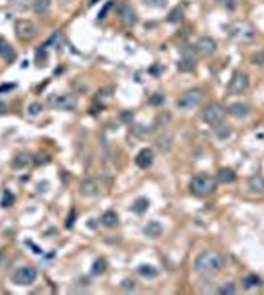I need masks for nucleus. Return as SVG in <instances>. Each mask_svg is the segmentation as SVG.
Returning <instances> with one entry per match:
<instances>
[{"label":"nucleus","mask_w":264,"mask_h":295,"mask_svg":"<svg viewBox=\"0 0 264 295\" xmlns=\"http://www.w3.org/2000/svg\"><path fill=\"white\" fill-rule=\"evenodd\" d=\"M14 32H16V37L20 41H32V39H36V35H38V26L34 24L32 20L22 18V20H16Z\"/></svg>","instance_id":"39448f33"},{"label":"nucleus","mask_w":264,"mask_h":295,"mask_svg":"<svg viewBox=\"0 0 264 295\" xmlns=\"http://www.w3.org/2000/svg\"><path fill=\"white\" fill-rule=\"evenodd\" d=\"M144 234L150 236V238H160L162 236V225L158 221H150L146 227H144Z\"/></svg>","instance_id":"a211bd4d"},{"label":"nucleus","mask_w":264,"mask_h":295,"mask_svg":"<svg viewBox=\"0 0 264 295\" xmlns=\"http://www.w3.org/2000/svg\"><path fill=\"white\" fill-rule=\"evenodd\" d=\"M178 20H182V10H180V8H176V10L170 14V22H178Z\"/></svg>","instance_id":"f704fd0d"},{"label":"nucleus","mask_w":264,"mask_h":295,"mask_svg":"<svg viewBox=\"0 0 264 295\" xmlns=\"http://www.w3.org/2000/svg\"><path fill=\"white\" fill-rule=\"evenodd\" d=\"M156 146H158V150H162V152H170V148H172V136H170V134L160 136V138L156 140Z\"/></svg>","instance_id":"b1692460"},{"label":"nucleus","mask_w":264,"mask_h":295,"mask_svg":"<svg viewBox=\"0 0 264 295\" xmlns=\"http://www.w3.org/2000/svg\"><path fill=\"white\" fill-rule=\"evenodd\" d=\"M136 165L140 167V169H148L150 165L154 164V152L150 150V148H144V150H140L138 152V156H136Z\"/></svg>","instance_id":"ddd939ff"},{"label":"nucleus","mask_w":264,"mask_h":295,"mask_svg":"<svg viewBox=\"0 0 264 295\" xmlns=\"http://www.w3.org/2000/svg\"><path fill=\"white\" fill-rule=\"evenodd\" d=\"M48 104L52 108H58V110H75L77 98L73 95H54V97H50Z\"/></svg>","instance_id":"6e6552de"},{"label":"nucleus","mask_w":264,"mask_h":295,"mask_svg":"<svg viewBox=\"0 0 264 295\" xmlns=\"http://www.w3.org/2000/svg\"><path fill=\"white\" fill-rule=\"evenodd\" d=\"M4 110H6V104H4V102H0V112H4Z\"/></svg>","instance_id":"4c0bfd02"},{"label":"nucleus","mask_w":264,"mask_h":295,"mask_svg":"<svg viewBox=\"0 0 264 295\" xmlns=\"http://www.w3.org/2000/svg\"><path fill=\"white\" fill-rule=\"evenodd\" d=\"M138 274H140L142 278H156V276H158V270H156L154 266L142 264V266H138Z\"/></svg>","instance_id":"5701e85b"},{"label":"nucleus","mask_w":264,"mask_h":295,"mask_svg":"<svg viewBox=\"0 0 264 295\" xmlns=\"http://www.w3.org/2000/svg\"><path fill=\"white\" fill-rule=\"evenodd\" d=\"M100 225L106 227V229H114V227L118 225V215H116L114 211H106V213H102V217H100Z\"/></svg>","instance_id":"f3484780"},{"label":"nucleus","mask_w":264,"mask_h":295,"mask_svg":"<svg viewBox=\"0 0 264 295\" xmlns=\"http://www.w3.org/2000/svg\"><path fill=\"white\" fill-rule=\"evenodd\" d=\"M148 6H154V8H162L166 6V0H144Z\"/></svg>","instance_id":"72a5a7b5"},{"label":"nucleus","mask_w":264,"mask_h":295,"mask_svg":"<svg viewBox=\"0 0 264 295\" xmlns=\"http://www.w3.org/2000/svg\"><path fill=\"white\" fill-rule=\"evenodd\" d=\"M108 93H112V89H110V87H108V89H102V91H99V98L100 97H102V98H108V97H110Z\"/></svg>","instance_id":"c9c22d12"},{"label":"nucleus","mask_w":264,"mask_h":295,"mask_svg":"<svg viewBox=\"0 0 264 295\" xmlns=\"http://www.w3.org/2000/svg\"><path fill=\"white\" fill-rule=\"evenodd\" d=\"M12 6L18 10V12H26V10H32V4L30 0H12Z\"/></svg>","instance_id":"bb28decb"},{"label":"nucleus","mask_w":264,"mask_h":295,"mask_svg":"<svg viewBox=\"0 0 264 295\" xmlns=\"http://www.w3.org/2000/svg\"><path fill=\"white\" fill-rule=\"evenodd\" d=\"M36 278H38L36 268H32V266H22V268H18L12 274V284L26 288V286H32L34 282H36Z\"/></svg>","instance_id":"423d86ee"},{"label":"nucleus","mask_w":264,"mask_h":295,"mask_svg":"<svg viewBox=\"0 0 264 295\" xmlns=\"http://www.w3.org/2000/svg\"><path fill=\"white\" fill-rule=\"evenodd\" d=\"M32 162V158H30V154H26V152H22V154H16V158L12 160V167H16V169H22V167H28Z\"/></svg>","instance_id":"6ab92c4d"},{"label":"nucleus","mask_w":264,"mask_h":295,"mask_svg":"<svg viewBox=\"0 0 264 295\" xmlns=\"http://www.w3.org/2000/svg\"><path fill=\"white\" fill-rule=\"evenodd\" d=\"M225 114H227V108H225L223 104H219V102H211V104H207V106L201 110V118H203V122H207L209 126L221 124L223 118H225Z\"/></svg>","instance_id":"7ed1b4c3"},{"label":"nucleus","mask_w":264,"mask_h":295,"mask_svg":"<svg viewBox=\"0 0 264 295\" xmlns=\"http://www.w3.org/2000/svg\"><path fill=\"white\" fill-rule=\"evenodd\" d=\"M122 20H124V24L130 28L134 26L136 22H138V18H136V12L132 10L130 6H122Z\"/></svg>","instance_id":"412c9836"},{"label":"nucleus","mask_w":264,"mask_h":295,"mask_svg":"<svg viewBox=\"0 0 264 295\" xmlns=\"http://www.w3.org/2000/svg\"><path fill=\"white\" fill-rule=\"evenodd\" d=\"M67 2H71V0H62V4H67Z\"/></svg>","instance_id":"58836bf2"},{"label":"nucleus","mask_w":264,"mask_h":295,"mask_svg":"<svg viewBox=\"0 0 264 295\" xmlns=\"http://www.w3.org/2000/svg\"><path fill=\"white\" fill-rule=\"evenodd\" d=\"M258 286H260V278H258L256 274H248V276L242 278V288H244V290H254V288H258Z\"/></svg>","instance_id":"aec40b11"},{"label":"nucleus","mask_w":264,"mask_h":295,"mask_svg":"<svg viewBox=\"0 0 264 295\" xmlns=\"http://www.w3.org/2000/svg\"><path fill=\"white\" fill-rule=\"evenodd\" d=\"M227 112L231 114L232 118L242 120V118H246V116L250 114V106H248L246 102H232V104L227 106Z\"/></svg>","instance_id":"f8f14e48"},{"label":"nucleus","mask_w":264,"mask_h":295,"mask_svg":"<svg viewBox=\"0 0 264 295\" xmlns=\"http://www.w3.org/2000/svg\"><path fill=\"white\" fill-rule=\"evenodd\" d=\"M215 128H217V138H219V140H227V138L231 136V128H225L223 124H217Z\"/></svg>","instance_id":"c756f323"},{"label":"nucleus","mask_w":264,"mask_h":295,"mask_svg":"<svg viewBox=\"0 0 264 295\" xmlns=\"http://www.w3.org/2000/svg\"><path fill=\"white\" fill-rule=\"evenodd\" d=\"M250 63L252 65H264V49H260V51H256V53H252V57H250Z\"/></svg>","instance_id":"c85d7f7f"},{"label":"nucleus","mask_w":264,"mask_h":295,"mask_svg":"<svg viewBox=\"0 0 264 295\" xmlns=\"http://www.w3.org/2000/svg\"><path fill=\"white\" fill-rule=\"evenodd\" d=\"M248 191L254 193V195H262L264 193V177L262 175H252L248 177Z\"/></svg>","instance_id":"4468645a"},{"label":"nucleus","mask_w":264,"mask_h":295,"mask_svg":"<svg viewBox=\"0 0 264 295\" xmlns=\"http://www.w3.org/2000/svg\"><path fill=\"white\" fill-rule=\"evenodd\" d=\"M225 256L219 252H201L194 260V270L199 276H217L225 268Z\"/></svg>","instance_id":"f257e3e1"},{"label":"nucleus","mask_w":264,"mask_h":295,"mask_svg":"<svg viewBox=\"0 0 264 295\" xmlns=\"http://www.w3.org/2000/svg\"><path fill=\"white\" fill-rule=\"evenodd\" d=\"M178 69L180 71H192V69H196V61L192 57H182L180 63H178Z\"/></svg>","instance_id":"a878e982"},{"label":"nucleus","mask_w":264,"mask_h":295,"mask_svg":"<svg viewBox=\"0 0 264 295\" xmlns=\"http://www.w3.org/2000/svg\"><path fill=\"white\" fill-rule=\"evenodd\" d=\"M104 270H106V262L104 260H97L95 266H93V274H104Z\"/></svg>","instance_id":"7c9ffc66"},{"label":"nucleus","mask_w":264,"mask_h":295,"mask_svg":"<svg viewBox=\"0 0 264 295\" xmlns=\"http://www.w3.org/2000/svg\"><path fill=\"white\" fill-rule=\"evenodd\" d=\"M28 112H30V116L40 114V112H42V104H40V102H32V104L28 106Z\"/></svg>","instance_id":"2f4dec72"},{"label":"nucleus","mask_w":264,"mask_h":295,"mask_svg":"<svg viewBox=\"0 0 264 295\" xmlns=\"http://www.w3.org/2000/svg\"><path fill=\"white\" fill-rule=\"evenodd\" d=\"M234 179H236V173L232 171L231 167H223V169H219V173H217V181L223 183V185L234 183Z\"/></svg>","instance_id":"2eb2a0df"},{"label":"nucleus","mask_w":264,"mask_h":295,"mask_svg":"<svg viewBox=\"0 0 264 295\" xmlns=\"http://www.w3.org/2000/svg\"><path fill=\"white\" fill-rule=\"evenodd\" d=\"M122 290H124V292H134V290H136V282H134V280H124V282H122Z\"/></svg>","instance_id":"473e14b6"},{"label":"nucleus","mask_w":264,"mask_h":295,"mask_svg":"<svg viewBox=\"0 0 264 295\" xmlns=\"http://www.w3.org/2000/svg\"><path fill=\"white\" fill-rule=\"evenodd\" d=\"M148 205H150V203H148V199L140 197V199H136V201H134V205H132V211H134V213H138V215H142V213L148 209Z\"/></svg>","instance_id":"393cba45"},{"label":"nucleus","mask_w":264,"mask_h":295,"mask_svg":"<svg viewBox=\"0 0 264 295\" xmlns=\"http://www.w3.org/2000/svg\"><path fill=\"white\" fill-rule=\"evenodd\" d=\"M248 85H250L248 75L242 73V71H236L232 75V79L229 81V93L231 95H244L248 91Z\"/></svg>","instance_id":"0eeeda50"},{"label":"nucleus","mask_w":264,"mask_h":295,"mask_svg":"<svg viewBox=\"0 0 264 295\" xmlns=\"http://www.w3.org/2000/svg\"><path fill=\"white\" fill-rule=\"evenodd\" d=\"M196 51L203 57H211L217 53V41L209 35H201L198 41H196Z\"/></svg>","instance_id":"1a4fd4ad"},{"label":"nucleus","mask_w":264,"mask_h":295,"mask_svg":"<svg viewBox=\"0 0 264 295\" xmlns=\"http://www.w3.org/2000/svg\"><path fill=\"white\" fill-rule=\"evenodd\" d=\"M52 8V0H34L32 2V12L38 16H46Z\"/></svg>","instance_id":"dca6fc26"},{"label":"nucleus","mask_w":264,"mask_h":295,"mask_svg":"<svg viewBox=\"0 0 264 295\" xmlns=\"http://www.w3.org/2000/svg\"><path fill=\"white\" fill-rule=\"evenodd\" d=\"M203 100V89H188L178 98V108L180 110H194L198 108Z\"/></svg>","instance_id":"20e7f679"},{"label":"nucleus","mask_w":264,"mask_h":295,"mask_svg":"<svg viewBox=\"0 0 264 295\" xmlns=\"http://www.w3.org/2000/svg\"><path fill=\"white\" fill-rule=\"evenodd\" d=\"M100 183L99 179H95V177H89V179H83L81 181V185H79V195L81 197H95L100 193Z\"/></svg>","instance_id":"9b49d317"},{"label":"nucleus","mask_w":264,"mask_h":295,"mask_svg":"<svg viewBox=\"0 0 264 295\" xmlns=\"http://www.w3.org/2000/svg\"><path fill=\"white\" fill-rule=\"evenodd\" d=\"M231 35L232 37H236L238 41H252L254 37H256V32H254V28L252 26H248V24H236V26H232L231 28Z\"/></svg>","instance_id":"9d476101"},{"label":"nucleus","mask_w":264,"mask_h":295,"mask_svg":"<svg viewBox=\"0 0 264 295\" xmlns=\"http://www.w3.org/2000/svg\"><path fill=\"white\" fill-rule=\"evenodd\" d=\"M236 292H238V290H236V286H234V284H231V282L219 288V294H221V295H234Z\"/></svg>","instance_id":"cd10ccee"},{"label":"nucleus","mask_w":264,"mask_h":295,"mask_svg":"<svg viewBox=\"0 0 264 295\" xmlns=\"http://www.w3.org/2000/svg\"><path fill=\"white\" fill-rule=\"evenodd\" d=\"M190 189H192V193L196 197H207L217 189V179H213L211 175L199 173V175H196V177L192 179Z\"/></svg>","instance_id":"f03ea898"},{"label":"nucleus","mask_w":264,"mask_h":295,"mask_svg":"<svg viewBox=\"0 0 264 295\" xmlns=\"http://www.w3.org/2000/svg\"><path fill=\"white\" fill-rule=\"evenodd\" d=\"M0 57H2V59H8V61L14 59V51H12L10 43L4 41V39H0Z\"/></svg>","instance_id":"4be33fe9"},{"label":"nucleus","mask_w":264,"mask_h":295,"mask_svg":"<svg viewBox=\"0 0 264 295\" xmlns=\"http://www.w3.org/2000/svg\"><path fill=\"white\" fill-rule=\"evenodd\" d=\"M162 98H164V97H154V98H152V102H154V104H156V102H160V100H162Z\"/></svg>","instance_id":"e433bc0d"}]
</instances>
